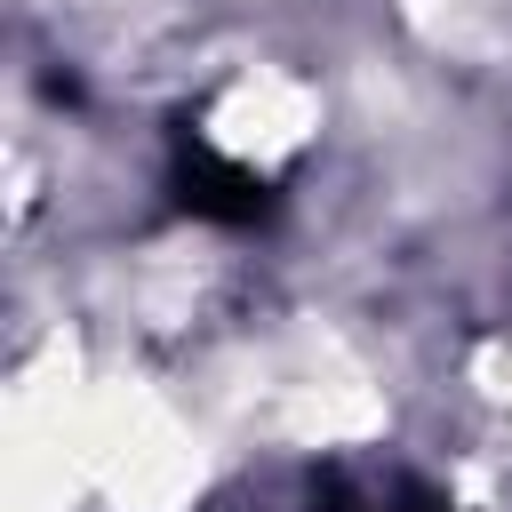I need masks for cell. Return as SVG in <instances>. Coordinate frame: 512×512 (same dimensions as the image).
Here are the masks:
<instances>
[{"instance_id": "1", "label": "cell", "mask_w": 512, "mask_h": 512, "mask_svg": "<svg viewBox=\"0 0 512 512\" xmlns=\"http://www.w3.org/2000/svg\"><path fill=\"white\" fill-rule=\"evenodd\" d=\"M168 184H176V200H184L192 216H208V224H264V216H272V176H256V168H240L232 152H216L192 120L168 136Z\"/></svg>"}, {"instance_id": "2", "label": "cell", "mask_w": 512, "mask_h": 512, "mask_svg": "<svg viewBox=\"0 0 512 512\" xmlns=\"http://www.w3.org/2000/svg\"><path fill=\"white\" fill-rule=\"evenodd\" d=\"M384 512H456V504H448V496H440L432 480H416V472H400V480L384 488Z\"/></svg>"}]
</instances>
